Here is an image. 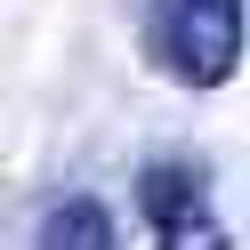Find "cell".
I'll use <instances>...</instances> for the list:
<instances>
[{"instance_id": "3957f363", "label": "cell", "mask_w": 250, "mask_h": 250, "mask_svg": "<svg viewBox=\"0 0 250 250\" xmlns=\"http://www.w3.org/2000/svg\"><path fill=\"white\" fill-rule=\"evenodd\" d=\"M33 250H121V242H113V218H105V202L65 194L49 218H41V242H33Z\"/></svg>"}, {"instance_id": "7a4b0ae2", "label": "cell", "mask_w": 250, "mask_h": 250, "mask_svg": "<svg viewBox=\"0 0 250 250\" xmlns=\"http://www.w3.org/2000/svg\"><path fill=\"white\" fill-rule=\"evenodd\" d=\"M137 202H146L153 250H226V226L210 210V178L202 162H153L137 178Z\"/></svg>"}, {"instance_id": "6da1fadb", "label": "cell", "mask_w": 250, "mask_h": 250, "mask_svg": "<svg viewBox=\"0 0 250 250\" xmlns=\"http://www.w3.org/2000/svg\"><path fill=\"white\" fill-rule=\"evenodd\" d=\"M153 57L186 89H226L242 65V0H162L153 8Z\"/></svg>"}]
</instances>
